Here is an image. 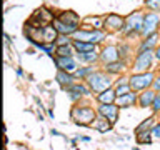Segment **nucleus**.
I'll return each mask as SVG.
<instances>
[{
    "instance_id": "f257e3e1",
    "label": "nucleus",
    "mask_w": 160,
    "mask_h": 150,
    "mask_svg": "<svg viewBox=\"0 0 160 150\" xmlns=\"http://www.w3.org/2000/svg\"><path fill=\"white\" fill-rule=\"evenodd\" d=\"M97 113L92 107L88 105H73L72 110H70V118L73 120L77 125H82V127H90L93 123V120L97 118Z\"/></svg>"
},
{
    "instance_id": "f03ea898",
    "label": "nucleus",
    "mask_w": 160,
    "mask_h": 150,
    "mask_svg": "<svg viewBox=\"0 0 160 150\" xmlns=\"http://www.w3.org/2000/svg\"><path fill=\"white\" fill-rule=\"evenodd\" d=\"M87 83H88V87L92 92L100 93L107 88H112L113 80L110 78V73H107V72H93L87 78Z\"/></svg>"
},
{
    "instance_id": "7ed1b4c3",
    "label": "nucleus",
    "mask_w": 160,
    "mask_h": 150,
    "mask_svg": "<svg viewBox=\"0 0 160 150\" xmlns=\"http://www.w3.org/2000/svg\"><path fill=\"white\" fill-rule=\"evenodd\" d=\"M153 57H155V50H142V52H138L137 57H135L133 67H132L133 73L148 72V68L152 67Z\"/></svg>"
},
{
    "instance_id": "20e7f679",
    "label": "nucleus",
    "mask_w": 160,
    "mask_h": 150,
    "mask_svg": "<svg viewBox=\"0 0 160 150\" xmlns=\"http://www.w3.org/2000/svg\"><path fill=\"white\" fill-rule=\"evenodd\" d=\"M153 80H155V75L152 72H143V73H133L128 78V82L133 92H138V90H147L148 87H152Z\"/></svg>"
},
{
    "instance_id": "39448f33",
    "label": "nucleus",
    "mask_w": 160,
    "mask_h": 150,
    "mask_svg": "<svg viewBox=\"0 0 160 150\" xmlns=\"http://www.w3.org/2000/svg\"><path fill=\"white\" fill-rule=\"evenodd\" d=\"M143 20L145 15L142 12H133L128 17H125V28L122 30L123 33H140L143 28Z\"/></svg>"
},
{
    "instance_id": "423d86ee",
    "label": "nucleus",
    "mask_w": 160,
    "mask_h": 150,
    "mask_svg": "<svg viewBox=\"0 0 160 150\" xmlns=\"http://www.w3.org/2000/svg\"><path fill=\"white\" fill-rule=\"evenodd\" d=\"M72 37H73V40H80V42L100 43L105 38V32H102V30H93V28L92 30L83 28V30H77Z\"/></svg>"
},
{
    "instance_id": "0eeeda50",
    "label": "nucleus",
    "mask_w": 160,
    "mask_h": 150,
    "mask_svg": "<svg viewBox=\"0 0 160 150\" xmlns=\"http://www.w3.org/2000/svg\"><path fill=\"white\" fill-rule=\"evenodd\" d=\"M160 25V13L157 12H152V13H145V20H143V28H142V33L143 37H148V35H152L157 32Z\"/></svg>"
},
{
    "instance_id": "6e6552de",
    "label": "nucleus",
    "mask_w": 160,
    "mask_h": 150,
    "mask_svg": "<svg viewBox=\"0 0 160 150\" xmlns=\"http://www.w3.org/2000/svg\"><path fill=\"white\" fill-rule=\"evenodd\" d=\"M103 28H108L112 32H122L125 28V17H120L117 13H110L103 18Z\"/></svg>"
},
{
    "instance_id": "1a4fd4ad",
    "label": "nucleus",
    "mask_w": 160,
    "mask_h": 150,
    "mask_svg": "<svg viewBox=\"0 0 160 150\" xmlns=\"http://www.w3.org/2000/svg\"><path fill=\"white\" fill-rule=\"evenodd\" d=\"M97 112L103 117H107L110 122L115 125V122L118 120V112H120V107L117 103H98V108Z\"/></svg>"
},
{
    "instance_id": "9d476101",
    "label": "nucleus",
    "mask_w": 160,
    "mask_h": 150,
    "mask_svg": "<svg viewBox=\"0 0 160 150\" xmlns=\"http://www.w3.org/2000/svg\"><path fill=\"white\" fill-rule=\"evenodd\" d=\"M53 62H55L58 70H65V72H70V73H73L75 70L78 68L77 60L73 57H55Z\"/></svg>"
},
{
    "instance_id": "9b49d317",
    "label": "nucleus",
    "mask_w": 160,
    "mask_h": 150,
    "mask_svg": "<svg viewBox=\"0 0 160 150\" xmlns=\"http://www.w3.org/2000/svg\"><path fill=\"white\" fill-rule=\"evenodd\" d=\"M67 93L70 95V98L73 100H78L80 97H82V95H90V92H92V90H90V87H85V85H82V83H72V85H68L67 88Z\"/></svg>"
},
{
    "instance_id": "f8f14e48",
    "label": "nucleus",
    "mask_w": 160,
    "mask_h": 150,
    "mask_svg": "<svg viewBox=\"0 0 160 150\" xmlns=\"http://www.w3.org/2000/svg\"><path fill=\"white\" fill-rule=\"evenodd\" d=\"M120 57V52L115 45H107V47L102 48V53H100V60L103 63H112V62H117Z\"/></svg>"
},
{
    "instance_id": "ddd939ff",
    "label": "nucleus",
    "mask_w": 160,
    "mask_h": 150,
    "mask_svg": "<svg viewBox=\"0 0 160 150\" xmlns=\"http://www.w3.org/2000/svg\"><path fill=\"white\" fill-rule=\"evenodd\" d=\"M90 127H92L93 130H97V132H100V133H107V132H110V130H112L113 123L110 122L107 117H103V115L98 113V117L93 120V123L90 125Z\"/></svg>"
},
{
    "instance_id": "4468645a",
    "label": "nucleus",
    "mask_w": 160,
    "mask_h": 150,
    "mask_svg": "<svg viewBox=\"0 0 160 150\" xmlns=\"http://www.w3.org/2000/svg\"><path fill=\"white\" fill-rule=\"evenodd\" d=\"M138 102V95L133 92H128L125 95H120V97H117V100H115V103L118 105L120 108H127V107H133L135 103Z\"/></svg>"
},
{
    "instance_id": "2eb2a0df",
    "label": "nucleus",
    "mask_w": 160,
    "mask_h": 150,
    "mask_svg": "<svg viewBox=\"0 0 160 150\" xmlns=\"http://www.w3.org/2000/svg\"><path fill=\"white\" fill-rule=\"evenodd\" d=\"M58 30L55 28L53 23H48L45 25V27H42V40L43 43H55V40L58 38Z\"/></svg>"
},
{
    "instance_id": "dca6fc26",
    "label": "nucleus",
    "mask_w": 160,
    "mask_h": 150,
    "mask_svg": "<svg viewBox=\"0 0 160 150\" xmlns=\"http://www.w3.org/2000/svg\"><path fill=\"white\" fill-rule=\"evenodd\" d=\"M155 95H157V92L155 90H143L142 93L138 95V107L140 108H147V107H152L153 100H155Z\"/></svg>"
},
{
    "instance_id": "f3484780",
    "label": "nucleus",
    "mask_w": 160,
    "mask_h": 150,
    "mask_svg": "<svg viewBox=\"0 0 160 150\" xmlns=\"http://www.w3.org/2000/svg\"><path fill=\"white\" fill-rule=\"evenodd\" d=\"M55 80L60 83V87H62V88H67L68 85H72V83L77 82V78L73 77V73L65 72V70H58L57 75H55Z\"/></svg>"
},
{
    "instance_id": "a211bd4d",
    "label": "nucleus",
    "mask_w": 160,
    "mask_h": 150,
    "mask_svg": "<svg viewBox=\"0 0 160 150\" xmlns=\"http://www.w3.org/2000/svg\"><path fill=\"white\" fill-rule=\"evenodd\" d=\"M117 100V93H115V88H107L103 92L97 93V102L98 103H115Z\"/></svg>"
},
{
    "instance_id": "6ab92c4d",
    "label": "nucleus",
    "mask_w": 160,
    "mask_h": 150,
    "mask_svg": "<svg viewBox=\"0 0 160 150\" xmlns=\"http://www.w3.org/2000/svg\"><path fill=\"white\" fill-rule=\"evenodd\" d=\"M57 18L60 20V22H63V23H67V25H72V27H77V28H78V25H80L78 15L73 13V12H62Z\"/></svg>"
},
{
    "instance_id": "aec40b11",
    "label": "nucleus",
    "mask_w": 160,
    "mask_h": 150,
    "mask_svg": "<svg viewBox=\"0 0 160 150\" xmlns=\"http://www.w3.org/2000/svg\"><path fill=\"white\" fill-rule=\"evenodd\" d=\"M77 60L83 63H95L97 60H100V55L92 50V52H77Z\"/></svg>"
},
{
    "instance_id": "412c9836",
    "label": "nucleus",
    "mask_w": 160,
    "mask_h": 150,
    "mask_svg": "<svg viewBox=\"0 0 160 150\" xmlns=\"http://www.w3.org/2000/svg\"><path fill=\"white\" fill-rule=\"evenodd\" d=\"M53 25H55V28L58 30V33H62V35H70V37H72V35L78 30L77 27H72V25H67V23L60 22L58 18L53 20Z\"/></svg>"
},
{
    "instance_id": "4be33fe9",
    "label": "nucleus",
    "mask_w": 160,
    "mask_h": 150,
    "mask_svg": "<svg viewBox=\"0 0 160 150\" xmlns=\"http://www.w3.org/2000/svg\"><path fill=\"white\" fill-rule=\"evenodd\" d=\"M157 40H158V33L157 32L148 35V37H145V40L142 42V45H140L138 52H142V50H155L157 48Z\"/></svg>"
},
{
    "instance_id": "5701e85b",
    "label": "nucleus",
    "mask_w": 160,
    "mask_h": 150,
    "mask_svg": "<svg viewBox=\"0 0 160 150\" xmlns=\"http://www.w3.org/2000/svg\"><path fill=\"white\" fill-rule=\"evenodd\" d=\"M128 92H132L130 82H128V78L122 77L117 83H115V93H117V97H120V95H125V93H128Z\"/></svg>"
},
{
    "instance_id": "b1692460",
    "label": "nucleus",
    "mask_w": 160,
    "mask_h": 150,
    "mask_svg": "<svg viewBox=\"0 0 160 150\" xmlns=\"http://www.w3.org/2000/svg\"><path fill=\"white\" fill-rule=\"evenodd\" d=\"M135 140L138 145H152L153 137H152V130H143V132L135 133Z\"/></svg>"
},
{
    "instance_id": "393cba45",
    "label": "nucleus",
    "mask_w": 160,
    "mask_h": 150,
    "mask_svg": "<svg viewBox=\"0 0 160 150\" xmlns=\"http://www.w3.org/2000/svg\"><path fill=\"white\" fill-rule=\"evenodd\" d=\"M123 68H125V62H123V60H117V62H112V63H105V72L110 73V75L122 73Z\"/></svg>"
},
{
    "instance_id": "a878e982",
    "label": "nucleus",
    "mask_w": 160,
    "mask_h": 150,
    "mask_svg": "<svg viewBox=\"0 0 160 150\" xmlns=\"http://www.w3.org/2000/svg\"><path fill=\"white\" fill-rule=\"evenodd\" d=\"M75 52H92L97 47V43H90V42H80V40H73L72 42Z\"/></svg>"
},
{
    "instance_id": "bb28decb",
    "label": "nucleus",
    "mask_w": 160,
    "mask_h": 150,
    "mask_svg": "<svg viewBox=\"0 0 160 150\" xmlns=\"http://www.w3.org/2000/svg\"><path fill=\"white\" fill-rule=\"evenodd\" d=\"M73 45L70 43V45H58L57 50H55V53H57V57H73V53H77V52H73Z\"/></svg>"
},
{
    "instance_id": "cd10ccee",
    "label": "nucleus",
    "mask_w": 160,
    "mask_h": 150,
    "mask_svg": "<svg viewBox=\"0 0 160 150\" xmlns=\"http://www.w3.org/2000/svg\"><path fill=\"white\" fill-rule=\"evenodd\" d=\"M90 25H93V30L103 28V18H100V17H87V18H85V28L92 30V28H90Z\"/></svg>"
},
{
    "instance_id": "c85d7f7f",
    "label": "nucleus",
    "mask_w": 160,
    "mask_h": 150,
    "mask_svg": "<svg viewBox=\"0 0 160 150\" xmlns=\"http://www.w3.org/2000/svg\"><path fill=\"white\" fill-rule=\"evenodd\" d=\"M93 72H95L93 67H78V68L73 72V77H75V78H80V80H83V78L87 80Z\"/></svg>"
},
{
    "instance_id": "c756f323",
    "label": "nucleus",
    "mask_w": 160,
    "mask_h": 150,
    "mask_svg": "<svg viewBox=\"0 0 160 150\" xmlns=\"http://www.w3.org/2000/svg\"><path fill=\"white\" fill-rule=\"evenodd\" d=\"M155 123H157V122H155V117L152 115V117L145 118L143 122L140 123V125H138L137 128H135V133H138V132H143V130H152V127H153Z\"/></svg>"
},
{
    "instance_id": "7c9ffc66",
    "label": "nucleus",
    "mask_w": 160,
    "mask_h": 150,
    "mask_svg": "<svg viewBox=\"0 0 160 150\" xmlns=\"http://www.w3.org/2000/svg\"><path fill=\"white\" fill-rule=\"evenodd\" d=\"M145 7L152 12H160V0H145Z\"/></svg>"
},
{
    "instance_id": "2f4dec72",
    "label": "nucleus",
    "mask_w": 160,
    "mask_h": 150,
    "mask_svg": "<svg viewBox=\"0 0 160 150\" xmlns=\"http://www.w3.org/2000/svg\"><path fill=\"white\" fill-rule=\"evenodd\" d=\"M72 42H73V40L70 38V35H62V33H60L58 38L55 40V45H57V47H58V45H70Z\"/></svg>"
},
{
    "instance_id": "473e14b6",
    "label": "nucleus",
    "mask_w": 160,
    "mask_h": 150,
    "mask_svg": "<svg viewBox=\"0 0 160 150\" xmlns=\"http://www.w3.org/2000/svg\"><path fill=\"white\" fill-rule=\"evenodd\" d=\"M152 137L153 142H160V123H155L152 127Z\"/></svg>"
},
{
    "instance_id": "72a5a7b5",
    "label": "nucleus",
    "mask_w": 160,
    "mask_h": 150,
    "mask_svg": "<svg viewBox=\"0 0 160 150\" xmlns=\"http://www.w3.org/2000/svg\"><path fill=\"white\" fill-rule=\"evenodd\" d=\"M153 110V113H158L160 112V92H157V95H155V100L152 103V107H150Z\"/></svg>"
},
{
    "instance_id": "f704fd0d",
    "label": "nucleus",
    "mask_w": 160,
    "mask_h": 150,
    "mask_svg": "<svg viewBox=\"0 0 160 150\" xmlns=\"http://www.w3.org/2000/svg\"><path fill=\"white\" fill-rule=\"evenodd\" d=\"M152 87H153V90H155V92H160V75H158V77H155V80H153V85H152Z\"/></svg>"
},
{
    "instance_id": "c9c22d12",
    "label": "nucleus",
    "mask_w": 160,
    "mask_h": 150,
    "mask_svg": "<svg viewBox=\"0 0 160 150\" xmlns=\"http://www.w3.org/2000/svg\"><path fill=\"white\" fill-rule=\"evenodd\" d=\"M155 57L160 60V45H157V48H155Z\"/></svg>"
},
{
    "instance_id": "e433bc0d",
    "label": "nucleus",
    "mask_w": 160,
    "mask_h": 150,
    "mask_svg": "<svg viewBox=\"0 0 160 150\" xmlns=\"http://www.w3.org/2000/svg\"><path fill=\"white\" fill-rule=\"evenodd\" d=\"M50 133H52V135H62V133L58 132V130H55V128H52V130H50Z\"/></svg>"
},
{
    "instance_id": "4c0bfd02",
    "label": "nucleus",
    "mask_w": 160,
    "mask_h": 150,
    "mask_svg": "<svg viewBox=\"0 0 160 150\" xmlns=\"http://www.w3.org/2000/svg\"><path fill=\"white\" fill-rule=\"evenodd\" d=\"M17 75H18V77H23V70L22 68H17Z\"/></svg>"
},
{
    "instance_id": "58836bf2",
    "label": "nucleus",
    "mask_w": 160,
    "mask_h": 150,
    "mask_svg": "<svg viewBox=\"0 0 160 150\" xmlns=\"http://www.w3.org/2000/svg\"><path fill=\"white\" fill-rule=\"evenodd\" d=\"M132 150H140V148H138V147H133V148H132Z\"/></svg>"
}]
</instances>
